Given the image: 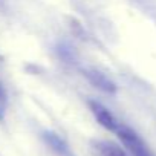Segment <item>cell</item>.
Here are the masks:
<instances>
[{
  "label": "cell",
  "mask_w": 156,
  "mask_h": 156,
  "mask_svg": "<svg viewBox=\"0 0 156 156\" xmlns=\"http://www.w3.org/2000/svg\"><path fill=\"white\" fill-rule=\"evenodd\" d=\"M115 133L130 156H154L153 151L150 150V147L145 144V141L136 132H133L130 127L119 124L118 129L115 130Z\"/></svg>",
  "instance_id": "cell-1"
},
{
  "label": "cell",
  "mask_w": 156,
  "mask_h": 156,
  "mask_svg": "<svg viewBox=\"0 0 156 156\" xmlns=\"http://www.w3.org/2000/svg\"><path fill=\"white\" fill-rule=\"evenodd\" d=\"M89 107H90L92 113L95 115V118L98 119V122H100L104 129H107V130H110V132L115 133V130L118 129V126H119L121 122L113 116V113H112L109 109H106L101 103H97V101H90V103H89Z\"/></svg>",
  "instance_id": "cell-2"
},
{
  "label": "cell",
  "mask_w": 156,
  "mask_h": 156,
  "mask_svg": "<svg viewBox=\"0 0 156 156\" xmlns=\"http://www.w3.org/2000/svg\"><path fill=\"white\" fill-rule=\"evenodd\" d=\"M84 73H86V76L89 78V81L95 87H98V89H101L104 92H109V94H113L115 92V89H116L115 84L112 83L110 78H107L104 73H101L98 70H86Z\"/></svg>",
  "instance_id": "cell-3"
},
{
  "label": "cell",
  "mask_w": 156,
  "mask_h": 156,
  "mask_svg": "<svg viewBox=\"0 0 156 156\" xmlns=\"http://www.w3.org/2000/svg\"><path fill=\"white\" fill-rule=\"evenodd\" d=\"M95 151L98 156H130L126 148L110 141H98L95 144Z\"/></svg>",
  "instance_id": "cell-4"
},
{
  "label": "cell",
  "mask_w": 156,
  "mask_h": 156,
  "mask_svg": "<svg viewBox=\"0 0 156 156\" xmlns=\"http://www.w3.org/2000/svg\"><path fill=\"white\" fill-rule=\"evenodd\" d=\"M6 106H8V98H6V90L3 87V84L0 83V119L3 118L5 112H6Z\"/></svg>",
  "instance_id": "cell-5"
}]
</instances>
